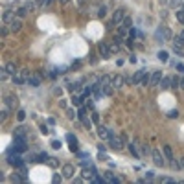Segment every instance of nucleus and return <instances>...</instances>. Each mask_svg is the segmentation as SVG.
Wrapping results in <instances>:
<instances>
[{
    "label": "nucleus",
    "instance_id": "59",
    "mask_svg": "<svg viewBox=\"0 0 184 184\" xmlns=\"http://www.w3.org/2000/svg\"><path fill=\"white\" fill-rule=\"evenodd\" d=\"M59 2H63V4H66V2H70V0H59Z\"/></svg>",
    "mask_w": 184,
    "mask_h": 184
},
{
    "label": "nucleus",
    "instance_id": "54",
    "mask_svg": "<svg viewBox=\"0 0 184 184\" xmlns=\"http://www.w3.org/2000/svg\"><path fill=\"white\" fill-rule=\"evenodd\" d=\"M48 164H50L52 168H55V166H57V160H53V159H48Z\"/></svg>",
    "mask_w": 184,
    "mask_h": 184
},
{
    "label": "nucleus",
    "instance_id": "28",
    "mask_svg": "<svg viewBox=\"0 0 184 184\" xmlns=\"http://www.w3.org/2000/svg\"><path fill=\"white\" fill-rule=\"evenodd\" d=\"M149 83H151V76H149V74H144V77H142L140 85H142V87H149Z\"/></svg>",
    "mask_w": 184,
    "mask_h": 184
},
{
    "label": "nucleus",
    "instance_id": "60",
    "mask_svg": "<svg viewBox=\"0 0 184 184\" xmlns=\"http://www.w3.org/2000/svg\"><path fill=\"white\" fill-rule=\"evenodd\" d=\"M182 9H184V4H182Z\"/></svg>",
    "mask_w": 184,
    "mask_h": 184
},
{
    "label": "nucleus",
    "instance_id": "43",
    "mask_svg": "<svg viewBox=\"0 0 184 184\" xmlns=\"http://www.w3.org/2000/svg\"><path fill=\"white\" fill-rule=\"evenodd\" d=\"M18 173H20V177L24 179V177H26V173H28V168H26V166H20V168H18Z\"/></svg>",
    "mask_w": 184,
    "mask_h": 184
},
{
    "label": "nucleus",
    "instance_id": "52",
    "mask_svg": "<svg viewBox=\"0 0 184 184\" xmlns=\"http://www.w3.org/2000/svg\"><path fill=\"white\" fill-rule=\"evenodd\" d=\"M41 133H42V135H48V133H50V129H48L46 125H41Z\"/></svg>",
    "mask_w": 184,
    "mask_h": 184
},
{
    "label": "nucleus",
    "instance_id": "42",
    "mask_svg": "<svg viewBox=\"0 0 184 184\" xmlns=\"http://www.w3.org/2000/svg\"><path fill=\"white\" fill-rule=\"evenodd\" d=\"M168 118H179V111H177V109L170 111V112H168Z\"/></svg>",
    "mask_w": 184,
    "mask_h": 184
},
{
    "label": "nucleus",
    "instance_id": "8",
    "mask_svg": "<svg viewBox=\"0 0 184 184\" xmlns=\"http://www.w3.org/2000/svg\"><path fill=\"white\" fill-rule=\"evenodd\" d=\"M123 140H125V136L122 135V136H112L111 138V147L112 149H116V151H120V149H123Z\"/></svg>",
    "mask_w": 184,
    "mask_h": 184
},
{
    "label": "nucleus",
    "instance_id": "32",
    "mask_svg": "<svg viewBox=\"0 0 184 184\" xmlns=\"http://www.w3.org/2000/svg\"><path fill=\"white\" fill-rule=\"evenodd\" d=\"M66 116H68V120H74V118H77V111L76 109H66Z\"/></svg>",
    "mask_w": 184,
    "mask_h": 184
},
{
    "label": "nucleus",
    "instance_id": "33",
    "mask_svg": "<svg viewBox=\"0 0 184 184\" xmlns=\"http://www.w3.org/2000/svg\"><path fill=\"white\" fill-rule=\"evenodd\" d=\"M175 17H177L179 22H182L184 24V9H177V11H175Z\"/></svg>",
    "mask_w": 184,
    "mask_h": 184
},
{
    "label": "nucleus",
    "instance_id": "17",
    "mask_svg": "<svg viewBox=\"0 0 184 184\" xmlns=\"http://www.w3.org/2000/svg\"><path fill=\"white\" fill-rule=\"evenodd\" d=\"M26 85H29V87H41V77H37V76H28V77H26Z\"/></svg>",
    "mask_w": 184,
    "mask_h": 184
},
{
    "label": "nucleus",
    "instance_id": "37",
    "mask_svg": "<svg viewBox=\"0 0 184 184\" xmlns=\"http://www.w3.org/2000/svg\"><path fill=\"white\" fill-rule=\"evenodd\" d=\"M9 111H11V109H9V107H7V105H6V107H4V109H2V116H0V120H2V122H4V120H6V118H7V114H9Z\"/></svg>",
    "mask_w": 184,
    "mask_h": 184
},
{
    "label": "nucleus",
    "instance_id": "48",
    "mask_svg": "<svg viewBox=\"0 0 184 184\" xmlns=\"http://www.w3.org/2000/svg\"><path fill=\"white\" fill-rule=\"evenodd\" d=\"M175 68H177L181 74H184V65H182V63H175Z\"/></svg>",
    "mask_w": 184,
    "mask_h": 184
},
{
    "label": "nucleus",
    "instance_id": "39",
    "mask_svg": "<svg viewBox=\"0 0 184 184\" xmlns=\"http://www.w3.org/2000/svg\"><path fill=\"white\" fill-rule=\"evenodd\" d=\"M17 120H18V122H24V120H26V112H24V111H17Z\"/></svg>",
    "mask_w": 184,
    "mask_h": 184
},
{
    "label": "nucleus",
    "instance_id": "10",
    "mask_svg": "<svg viewBox=\"0 0 184 184\" xmlns=\"http://www.w3.org/2000/svg\"><path fill=\"white\" fill-rule=\"evenodd\" d=\"M98 50H100V55H101L103 59H109V57L112 55V50H111L105 42H100V44H98Z\"/></svg>",
    "mask_w": 184,
    "mask_h": 184
},
{
    "label": "nucleus",
    "instance_id": "18",
    "mask_svg": "<svg viewBox=\"0 0 184 184\" xmlns=\"http://www.w3.org/2000/svg\"><path fill=\"white\" fill-rule=\"evenodd\" d=\"M136 146H138V144H133V142H131V144H127V149H129V153H131L135 159H140V157H142V153H138Z\"/></svg>",
    "mask_w": 184,
    "mask_h": 184
},
{
    "label": "nucleus",
    "instance_id": "30",
    "mask_svg": "<svg viewBox=\"0 0 184 184\" xmlns=\"http://www.w3.org/2000/svg\"><path fill=\"white\" fill-rule=\"evenodd\" d=\"M138 146L142 147V155H146V157H147V155H151V151H153V149H151L147 144H138Z\"/></svg>",
    "mask_w": 184,
    "mask_h": 184
},
{
    "label": "nucleus",
    "instance_id": "25",
    "mask_svg": "<svg viewBox=\"0 0 184 184\" xmlns=\"http://www.w3.org/2000/svg\"><path fill=\"white\" fill-rule=\"evenodd\" d=\"M157 57H159V59H160V61H162V63H166V61H168V59H170V53H168V52H166V50H160V52H159V53H157Z\"/></svg>",
    "mask_w": 184,
    "mask_h": 184
},
{
    "label": "nucleus",
    "instance_id": "27",
    "mask_svg": "<svg viewBox=\"0 0 184 184\" xmlns=\"http://www.w3.org/2000/svg\"><path fill=\"white\" fill-rule=\"evenodd\" d=\"M6 70H7L9 74H13V76H15V74L18 72V70H17V65H15V63H7V65H6Z\"/></svg>",
    "mask_w": 184,
    "mask_h": 184
},
{
    "label": "nucleus",
    "instance_id": "56",
    "mask_svg": "<svg viewBox=\"0 0 184 184\" xmlns=\"http://www.w3.org/2000/svg\"><path fill=\"white\" fill-rule=\"evenodd\" d=\"M181 88L184 90V77H181Z\"/></svg>",
    "mask_w": 184,
    "mask_h": 184
},
{
    "label": "nucleus",
    "instance_id": "11",
    "mask_svg": "<svg viewBox=\"0 0 184 184\" xmlns=\"http://www.w3.org/2000/svg\"><path fill=\"white\" fill-rule=\"evenodd\" d=\"M162 70H155L153 74H151V83H149V87H159L160 85V81H162Z\"/></svg>",
    "mask_w": 184,
    "mask_h": 184
},
{
    "label": "nucleus",
    "instance_id": "20",
    "mask_svg": "<svg viewBox=\"0 0 184 184\" xmlns=\"http://www.w3.org/2000/svg\"><path fill=\"white\" fill-rule=\"evenodd\" d=\"M162 153H164V157L168 159V162L175 159V155H173V151H171V147H170V146H162Z\"/></svg>",
    "mask_w": 184,
    "mask_h": 184
},
{
    "label": "nucleus",
    "instance_id": "46",
    "mask_svg": "<svg viewBox=\"0 0 184 184\" xmlns=\"http://www.w3.org/2000/svg\"><path fill=\"white\" fill-rule=\"evenodd\" d=\"M66 140H68L70 144H72V142H77V138H76V136H74L72 133H68V135H66Z\"/></svg>",
    "mask_w": 184,
    "mask_h": 184
},
{
    "label": "nucleus",
    "instance_id": "21",
    "mask_svg": "<svg viewBox=\"0 0 184 184\" xmlns=\"http://www.w3.org/2000/svg\"><path fill=\"white\" fill-rule=\"evenodd\" d=\"M162 90H168V88H171V77H162V81H160V85H159Z\"/></svg>",
    "mask_w": 184,
    "mask_h": 184
},
{
    "label": "nucleus",
    "instance_id": "3",
    "mask_svg": "<svg viewBox=\"0 0 184 184\" xmlns=\"http://www.w3.org/2000/svg\"><path fill=\"white\" fill-rule=\"evenodd\" d=\"M7 162L13 166V168H20V166H24V160H22V157H20V153H15L13 155V151H9L7 153Z\"/></svg>",
    "mask_w": 184,
    "mask_h": 184
},
{
    "label": "nucleus",
    "instance_id": "29",
    "mask_svg": "<svg viewBox=\"0 0 184 184\" xmlns=\"http://www.w3.org/2000/svg\"><path fill=\"white\" fill-rule=\"evenodd\" d=\"M171 88H181V77H177V76L171 77Z\"/></svg>",
    "mask_w": 184,
    "mask_h": 184
},
{
    "label": "nucleus",
    "instance_id": "45",
    "mask_svg": "<svg viewBox=\"0 0 184 184\" xmlns=\"http://www.w3.org/2000/svg\"><path fill=\"white\" fill-rule=\"evenodd\" d=\"M15 133H17V135H26V129H24L22 125H18V127H15Z\"/></svg>",
    "mask_w": 184,
    "mask_h": 184
},
{
    "label": "nucleus",
    "instance_id": "50",
    "mask_svg": "<svg viewBox=\"0 0 184 184\" xmlns=\"http://www.w3.org/2000/svg\"><path fill=\"white\" fill-rule=\"evenodd\" d=\"M52 147H53V149H61V142H59V140H53V142H52Z\"/></svg>",
    "mask_w": 184,
    "mask_h": 184
},
{
    "label": "nucleus",
    "instance_id": "15",
    "mask_svg": "<svg viewBox=\"0 0 184 184\" xmlns=\"http://www.w3.org/2000/svg\"><path fill=\"white\" fill-rule=\"evenodd\" d=\"M98 83L105 88V87H112L111 83H112V76H109V74H105V76H101L100 79H98Z\"/></svg>",
    "mask_w": 184,
    "mask_h": 184
},
{
    "label": "nucleus",
    "instance_id": "40",
    "mask_svg": "<svg viewBox=\"0 0 184 184\" xmlns=\"http://www.w3.org/2000/svg\"><path fill=\"white\" fill-rule=\"evenodd\" d=\"M157 181H159V182H177V181L171 179V177H159Z\"/></svg>",
    "mask_w": 184,
    "mask_h": 184
},
{
    "label": "nucleus",
    "instance_id": "23",
    "mask_svg": "<svg viewBox=\"0 0 184 184\" xmlns=\"http://www.w3.org/2000/svg\"><path fill=\"white\" fill-rule=\"evenodd\" d=\"M105 177H107V181H111L112 184H120V182H122L118 177H114V173H112V171H105Z\"/></svg>",
    "mask_w": 184,
    "mask_h": 184
},
{
    "label": "nucleus",
    "instance_id": "2",
    "mask_svg": "<svg viewBox=\"0 0 184 184\" xmlns=\"http://www.w3.org/2000/svg\"><path fill=\"white\" fill-rule=\"evenodd\" d=\"M77 120H79L87 129H92V120L87 116V109H85V107H79V109H77Z\"/></svg>",
    "mask_w": 184,
    "mask_h": 184
},
{
    "label": "nucleus",
    "instance_id": "51",
    "mask_svg": "<svg viewBox=\"0 0 184 184\" xmlns=\"http://www.w3.org/2000/svg\"><path fill=\"white\" fill-rule=\"evenodd\" d=\"M98 120H100V114L96 111H92V122H98Z\"/></svg>",
    "mask_w": 184,
    "mask_h": 184
},
{
    "label": "nucleus",
    "instance_id": "14",
    "mask_svg": "<svg viewBox=\"0 0 184 184\" xmlns=\"http://www.w3.org/2000/svg\"><path fill=\"white\" fill-rule=\"evenodd\" d=\"M123 83H125V77H123V76H120V74H118V76H112V83H111L112 88H122Z\"/></svg>",
    "mask_w": 184,
    "mask_h": 184
},
{
    "label": "nucleus",
    "instance_id": "34",
    "mask_svg": "<svg viewBox=\"0 0 184 184\" xmlns=\"http://www.w3.org/2000/svg\"><path fill=\"white\" fill-rule=\"evenodd\" d=\"M170 166H171L173 170H181V168H182V166H181V160H175V159L170 160Z\"/></svg>",
    "mask_w": 184,
    "mask_h": 184
},
{
    "label": "nucleus",
    "instance_id": "1",
    "mask_svg": "<svg viewBox=\"0 0 184 184\" xmlns=\"http://www.w3.org/2000/svg\"><path fill=\"white\" fill-rule=\"evenodd\" d=\"M151 159H153V162H155L157 168H164L166 162H168V159L164 157V153H162L160 149H153V151H151Z\"/></svg>",
    "mask_w": 184,
    "mask_h": 184
},
{
    "label": "nucleus",
    "instance_id": "5",
    "mask_svg": "<svg viewBox=\"0 0 184 184\" xmlns=\"http://www.w3.org/2000/svg\"><path fill=\"white\" fill-rule=\"evenodd\" d=\"M61 175H63V179H66V181L74 179V175H76V166H74V164H65L63 170H61Z\"/></svg>",
    "mask_w": 184,
    "mask_h": 184
},
{
    "label": "nucleus",
    "instance_id": "44",
    "mask_svg": "<svg viewBox=\"0 0 184 184\" xmlns=\"http://www.w3.org/2000/svg\"><path fill=\"white\" fill-rule=\"evenodd\" d=\"M118 33H120L122 37H125V35L129 33V29H127V28H123V26H120V29H118Z\"/></svg>",
    "mask_w": 184,
    "mask_h": 184
},
{
    "label": "nucleus",
    "instance_id": "7",
    "mask_svg": "<svg viewBox=\"0 0 184 184\" xmlns=\"http://www.w3.org/2000/svg\"><path fill=\"white\" fill-rule=\"evenodd\" d=\"M98 135H100V138H101L103 142H111V138L114 136V133H111L105 125H100V127H98Z\"/></svg>",
    "mask_w": 184,
    "mask_h": 184
},
{
    "label": "nucleus",
    "instance_id": "26",
    "mask_svg": "<svg viewBox=\"0 0 184 184\" xmlns=\"http://www.w3.org/2000/svg\"><path fill=\"white\" fill-rule=\"evenodd\" d=\"M120 26H123V28L131 29V28H133V18H131V17H125V18H123V22H122Z\"/></svg>",
    "mask_w": 184,
    "mask_h": 184
},
{
    "label": "nucleus",
    "instance_id": "57",
    "mask_svg": "<svg viewBox=\"0 0 184 184\" xmlns=\"http://www.w3.org/2000/svg\"><path fill=\"white\" fill-rule=\"evenodd\" d=\"M181 166L184 168V157H181Z\"/></svg>",
    "mask_w": 184,
    "mask_h": 184
},
{
    "label": "nucleus",
    "instance_id": "12",
    "mask_svg": "<svg viewBox=\"0 0 184 184\" xmlns=\"http://www.w3.org/2000/svg\"><path fill=\"white\" fill-rule=\"evenodd\" d=\"M6 105H7L11 111H15V109H17V105H18V98H17V96H13V94H7V96H6Z\"/></svg>",
    "mask_w": 184,
    "mask_h": 184
},
{
    "label": "nucleus",
    "instance_id": "36",
    "mask_svg": "<svg viewBox=\"0 0 184 184\" xmlns=\"http://www.w3.org/2000/svg\"><path fill=\"white\" fill-rule=\"evenodd\" d=\"M79 88H81L79 83H70V85H68V90H72V92H77Z\"/></svg>",
    "mask_w": 184,
    "mask_h": 184
},
{
    "label": "nucleus",
    "instance_id": "41",
    "mask_svg": "<svg viewBox=\"0 0 184 184\" xmlns=\"http://www.w3.org/2000/svg\"><path fill=\"white\" fill-rule=\"evenodd\" d=\"M48 159H50V157H48L46 153H41L39 159H37V162H48Z\"/></svg>",
    "mask_w": 184,
    "mask_h": 184
},
{
    "label": "nucleus",
    "instance_id": "53",
    "mask_svg": "<svg viewBox=\"0 0 184 184\" xmlns=\"http://www.w3.org/2000/svg\"><path fill=\"white\" fill-rule=\"evenodd\" d=\"M9 31H11V29H7V28L4 26V28H2V37H7V33H9Z\"/></svg>",
    "mask_w": 184,
    "mask_h": 184
},
{
    "label": "nucleus",
    "instance_id": "55",
    "mask_svg": "<svg viewBox=\"0 0 184 184\" xmlns=\"http://www.w3.org/2000/svg\"><path fill=\"white\" fill-rule=\"evenodd\" d=\"M61 179H63V175H53V182H61Z\"/></svg>",
    "mask_w": 184,
    "mask_h": 184
},
{
    "label": "nucleus",
    "instance_id": "49",
    "mask_svg": "<svg viewBox=\"0 0 184 184\" xmlns=\"http://www.w3.org/2000/svg\"><path fill=\"white\" fill-rule=\"evenodd\" d=\"M7 74H9V72H7V70H6V68H4V70H0V77H2V79H4V81H6V79H7Z\"/></svg>",
    "mask_w": 184,
    "mask_h": 184
},
{
    "label": "nucleus",
    "instance_id": "38",
    "mask_svg": "<svg viewBox=\"0 0 184 184\" xmlns=\"http://www.w3.org/2000/svg\"><path fill=\"white\" fill-rule=\"evenodd\" d=\"M52 92H53V96H57V98H61V96H63V88H61V87H53V90H52Z\"/></svg>",
    "mask_w": 184,
    "mask_h": 184
},
{
    "label": "nucleus",
    "instance_id": "58",
    "mask_svg": "<svg viewBox=\"0 0 184 184\" xmlns=\"http://www.w3.org/2000/svg\"><path fill=\"white\" fill-rule=\"evenodd\" d=\"M179 35H181V37H182V39H184V29H182V31H181V33H179Z\"/></svg>",
    "mask_w": 184,
    "mask_h": 184
},
{
    "label": "nucleus",
    "instance_id": "35",
    "mask_svg": "<svg viewBox=\"0 0 184 184\" xmlns=\"http://www.w3.org/2000/svg\"><path fill=\"white\" fill-rule=\"evenodd\" d=\"M182 4H184V0H171V2H170V6H171V7H175V9H179Z\"/></svg>",
    "mask_w": 184,
    "mask_h": 184
},
{
    "label": "nucleus",
    "instance_id": "24",
    "mask_svg": "<svg viewBox=\"0 0 184 184\" xmlns=\"http://www.w3.org/2000/svg\"><path fill=\"white\" fill-rule=\"evenodd\" d=\"M15 13H17V17H20V18H24V17H26V15L29 13V9H28L26 6H22V7H18V9H17Z\"/></svg>",
    "mask_w": 184,
    "mask_h": 184
},
{
    "label": "nucleus",
    "instance_id": "47",
    "mask_svg": "<svg viewBox=\"0 0 184 184\" xmlns=\"http://www.w3.org/2000/svg\"><path fill=\"white\" fill-rule=\"evenodd\" d=\"M155 179V171H147L146 173V181H153Z\"/></svg>",
    "mask_w": 184,
    "mask_h": 184
},
{
    "label": "nucleus",
    "instance_id": "22",
    "mask_svg": "<svg viewBox=\"0 0 184 184\" xmlns=\"http://www.w3.org/2000/svg\"><path fill=\"white\" fill-rule=\"evenodd\" d=\"M83 98H85V96L74 94V96H72V105H74V107H81V103H83Z\"/></svg>",
    "mask_w": 184,
    "mask_h": 184
},
{
    "label": "nucleus",
    "instance_id": "6",
    "mask_svg": "<svg viewBox=\"0 0 184 184\" xmlns=\"http://www.w3.org/2000/svg\"><path fill=\"white\" fill-rule=\"evenodd\" d=\"M155 35H157V39H159L160 42H162V41H171V39H173V35H171V31H170L168 28H159Z\"/></svg>",
    "mask_w": 184,
    "mask_h": 184
},
{
    "label": "nucleus",
    "instance_id": "9",
    "mask_svg": "<svg viewBox=\"0 0 184 184\" xmlns=\"http://www.w3.org/2000/svg\"><path fill=\"white\" fill-rule=\"evenodd\" d=\"M171 42H173V50H175L177 53H182V48H184V39H182V37L177 35V37L171 39Z\"/></svg>",
    "mask_w": 184,
    "mask_h": 184
},
{
    "label": "nucleus",
    "instance_id": "31",
    "mask_svg": "<svg viewBox=\"0 0 184 184\" xmlns=\"http://www.w3.org/2000/svg\"><path fill=\"white\" fill-rule=\"evenodd\" d=\"M98 17H100V18H105V17H107V6H105V4L98 9Z\"/></svg>",
    "mask_w": 184,
    "mask_h": 184
},
{
    "label": "nucleus",
    "instance_id": "19",
    "mask_svg": "<svg viewBox=\"0 0 184 184\" xmlns=\"http://www.w3.org/2000/svg\"><path fill=\"white\" fill-rule=\"evenodd\" d=\"M144 74H146V70H138V72L133 76L131 83H133V85H140V81H142V77H144Z\"/></svg>",
    "mask_w": 184,
    "mask_h": 184
},
{
    "label": "nucleus",
    "instance_id": "13",
    "mask_svg": "<svg viewBox=\"0 0 184 184\" xmlns=\"http://www.w3.org/2000/svg\"><path fill=\"white\" fill-rule=\"evenodd\" d=\"M20 28H22V18H20V17H15V18L9 22V29L15 33V31H18Z\"/></svg>",
    "mask_w": 184,
    "mask_h": 184
},
{
    "label": "nucleus",
    "instance_id": "16",
    "mask_svg": "<svg viewBox=\"0 0 184 184\" xmlns=\"http://www.w3.org/2000/svg\"><path fill=\"white\" fill-rule=\"evenodd\" d=\"M15 17H17V13H15V11H11V9H6V11H4V15H2V20H4L6 24H9V22H11Z\"/></svg>",
    "mask_w": 184,
    "mask_h": 184
},
{
    "label": "nucleus",
    "instance_id": "4",
    "mask_svg": "<svg viewBox=\"0 0 184 184\" xmlns=\"http://www.w3.org/2000/svg\"><path fill=\"white\" fill-rule=\"evenodd\" d=\"M123 18H125V9H116V11H114V15H112V20H111V24H109L107 28L111 29V28H112V26H116V24L120 26V24L123 22Z\"/></svg>",
    "mask_w": 184,
    "mask_h": 184
}]
</instances>
